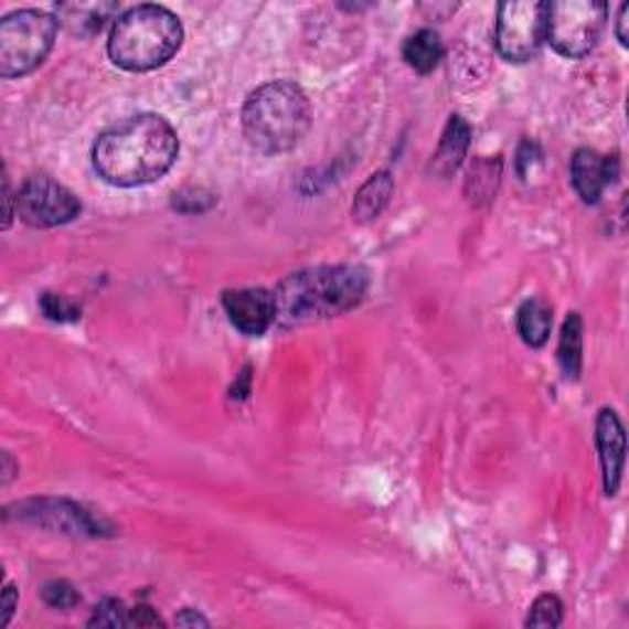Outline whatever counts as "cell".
<instances>
[{
    "label": "cell",
    "instance_id": "1",
    "mask_svg": "<svg viewBox=\"0 0 629 629\" xmlns=\"http://www.w3.org/2000/svg\"><path fill=\"white\" fill-rule=\"evenodd\" d=\"M180 153L175 128L158 114H138L96 138L94 170L114 188H140L168 175Z\"/></svg>",
    "mask_w": 629,
    "mask_h": 629
},
{
    "label": "cell",
    "instance_id": "2",
    "mask_svg": "<svg viewBox=\"0 0 629 629\" xmlns=\"http://www.w3.org/2000/svg\"><path fill=\"white\" fill-rule=\"evenodd\" d=\"M369 286H372V276L356 264L302 268L280 280L274 290L276 324L292 330L340 318L362 306Z\"/></svg>",
    "mask_w": 629,
    "mask_h": 629
},
{
    "label": "cell",
    "instance_id": "3",
    "mask_svg": "<svg viewBox=\"0 0 629 629\" xmlns=\"http://www.w3.org/2000/svg\"><path fill=\"white\" fill-rule=\"evenodd\" d=\"M312 121L308 94L296 82L278 79L248 94L242 126L248 143L266 156L288 153L306 138Z\"/></svg>",
    "mask_w": 629,
    "mask_h": 629
},
{
    "label": "cell",
    "instance_id": "4",
    "mask_svg": "<svg viewBox=\"0 0 629 629\" xmlns=\"http://www.w3.org/2000/svg\"><path fill=\"white\" fill-rule=\"evenodd\" d=\"M182 23L162 6H136L116 18L108 57L126 72H150L168 64L182 47Z\"/></svg>",
    "mask_w": 629,
    "mask_h": 629
},
{
    "label": "cell",
    "instance_id": "5",
    "mask_svg": "<svg viewBox=\"0 0 629 629\" xmlns=\"http://www.w3.org/2000/svg\"><path fill=\"white\" fill-rule=\"evenodd\" d=\"M57 18L45 10H15L0 23V77L18 79L35 72L57 40Z\"/></svg>",
    "mask_w": 629,
    "mask_h": 629
},
{
    "label": "cell",
    "instance_id": "6",
    "mask_svg": "<svg viewBox=\"0 0 629 629\" xmlns=\"http://www.w3.org/2000/svg\"><path fill=\"white\" fill-rule=\"evenodd\" d=\"M607 20V3L595 0H561L548 3L546 40L568 60H583L600 42Z\"/></svg>",
    "mask_w": 629,
    "mask_h": 629
},
{
    "label": "cell",
    "instance_id": "7",
    "mask_svg": "<svg viewBox=\"0 0 629 629\" xmlns=\"http://www.w3.org/2000/svg\"><path fill=\"white\" fill-rule=\"evenodd\" d=\"M548 3L522 0V3H502L497 8L494 42L507 62H529L536 57L546 42Z\"/></svg>",
    "mask_w": 629,
    "mask_h": 629
},
{
    "label": "cell",
    "instance_id": "8",
    "mask_svg": "<svg viewBox=\"0 0 629 629\" xmlns=\"http://www.w3.org/2000/svg\"><path fill=\"white\" fill-rule=\"evenodd\" d=\"M18 216L32 230H52L70 224L82 212L77 194L47 175H32L18 190Z\"/></svg>",
    "mask_w": 629,
    "mask_h": 629
},
{
    "label": "cell",
    "instance_id": "9",
    "mask_svg": "<svg viewBox=\"0 0 629 629\" xmlns=\"http://www.w3.org/2000/svg\"><path fill=\"white\" fill-rule=\"evenodd\" d=\"M226 318L238 332L248 338H262L276 324L274 290L266 288H236L222 296Z\"/></svg>",
    "mask_w": 629,
    "mask_h": 629
},
{
    "label": "cell",
    "instance_id": "10",
    "mask_svg": "<svg viewBox=\"0 0 629 629\" xmlns=\"http://www.w3.org/2000/svg\"><path fill=\"white\" fill-rule=\"evenodd\" d=\"M18 519H25L32 524H42L54 531H64V534H86L99 536L102 522L82 509L79 504H72L67 499H30V502L18 504Z\"/></svg>",
    "mask_w": 629,
    "mask_h": 629
},
{
    "label": "cell",
    "instance_id": "11",
    "mask_svg": "<svg viewBox=\"0 0 629 629\" xmlns=\"http://www.w3.org/2000/svg\"><path fill=\"white\" fill-rule=\"evenodd\" d=\"M620 175L617 156H603L593 148H580L571 160V180L585 204H598L603 192Z\"/></svg>",
    "mask_w": 629,
    "mask_h": 629
},
{
    "label": "cell",
    "instance_id": "12",
    "mask_svg": "<svg viewBox=\"0 0 629 629\" xmlns=\"http://www.w3.org/2000/svg\"><path fill=\"white\" fill-rule=\"evenodd\" d=\"M595 443H598V450H600L605 497H615L617 490H620V482H622L627 438H625L622 420L612 408H603L598 414V426H595Z\"/></svg>",
    "mask_w": 629,
    "mask_h": 629
},
{
    "label": "cell",
    "instance_id": "13",
    "mask_svg": "<svg viewBox=\"0 0 629 629\" xmlns=\"http://www.w3.org/2000/svg\"><path fill=\"white\" fill-rule=\"evenodd\" d=\"M470 124L465 121L462 116H450L448 124H446V131L440 136V143L438 150L433 153L430 160V172L438 178H450L455 172L460 170L462 160L468 158V148H470Z\"/></svg>",
    "mask_w": 629,
    "mask_h": 629
},
{
    "label": "cell",
    "instance_id": "14",
    "mask_svg": "<svg viewBox=\"0 0 629 629\" xmlns=\"http://www.w3.org/2000/svg\"><path fill=\"white\" fill-rule=\"evenodd\" d=\"M394 198V175L388 170H379L372 178H366L352 202V220L356 224L374 222L386 210V204Z\"/></svg>",
    "mask_w": 629,
    "mask_h": 629
},
{
    "label": "cell",
    "instance_id": "15",
    "mask_svg": "<svg viewBox=\"0 0 629 629\" xmlns=\"http://www.w3.org/2000/svg\"><path fill=\"white\" fill-rule=\"evenodd\" d=\"M118 13L116 3H62L57 6V23L74 35H96ZM121 15V13H118Z\"/></svg>",
    "mask_w": 629,
    "mask_h": 629
},
{
    "label": "cell",
    "instance_id": "16",
    "mask_svg": "<svg viewBox=\"0 0 629 629\" xmlns=\"http://www.w3.org/2000/svg\"><path fill=\"white\" fill-rule=\"evenodd\" d=\"M551 328H553V310L544 298H529L519 306L516 330L524 344L534 347V350L544 347L551 338Z\"/></svg>",
    "mask_w": 629,
    "mask_h": 629
},
{
    "label": "cell",
    "instance_id": "17",
    "mask_svg": "<svg viewBox=\"0 0 629 629\" xmlns=\"http://www.w3.org/2000/svg\"><path fill=\"white\" fill-rule=\"evenodd\" d=\"M401 54H404V60L411 70L418 74H430L440 64L446 47H443V40L436 30L423 28L404 42Z\"/></svg>",
    "mask_w": 629,
    "mask_h": 629
},
{
    "label": "cell",
    "instance_id": "18",
    "mask_svg": "<svg viewBox=\"0 0 629 629\" xmlns=\"http://www.w3.org/2000/svg\"><path fill=\"white\" fill-rule=\"evenodd\" d=\"M499 180H502V158H480L470 168V175L465 180V194L472 204H487L494 200Z\"/></svg>",
    "mask_w": 629,
    "mask_h": 629
},
{
    "label": "cell",
    "instance_id": "19",
    "mask_svg": "<svg viewBox=\"0 0 629 629\" xmlns=\"http://www.w3.org/2000/svg\"><path fill=\"white\" fill-rule=\"evenodd\" d=\"M558 362L563 374L568 379H580L583 372V318L580 312H571L563 322L561 340H558Z\"/></svg>",
    "mask_w": 629,
    "mask_h": 629
},
{
    "label": "cell",
    "instance_id": "20",
    "mask_svg": "<svg viewBox=\"0 0 629 629\" xmlns=\"http://www.w3.org/2000/svg\"><path fill=\"white\" fill-rule=\"evenodd\" d=\"M563 622V603L556 595H541L526 617V627H558Z\"/></svg>",
    "mask_w": 629,
    "mask_h": 629
},
{
    "label": "cell",
    "instance_id": "21",
    "mask_svg": "<svg viewBox=\"0 0 629 629\" xmlns=\"http://www.w3.org/2000/svg\"><path fill=\"white\" fill-rule=\"evenodd\" d=\"M40 308L45 312V318L54 322H77L82 318L79 306H74L72 300L57 296V292H42Z\"/></svg>",
    "mask_w": 629,
    "mask_h": 629
},
{
    "label": "cell",
    "instance_id": "22",
    "mask_svg": "<svg viewBox=\"0 0 629 629\" xmlns=\"http://www.w3.org/2000/svg\"><path fill=\"white\" fill-rule=\"evenodd\" d=\"M89 627H128V607L116 600L106 598L94 607V615L89 617Z\"/></svg>",
    "mask_w": 629,
    "mask_h": 629
},
{
    "label": "cell",
    "instance_id": "23",
    "mask_svg": "<svg viewBox=\"0 0 629 629\" xmlns=\"http://www.w3.org/2000/svg\"><path fill=\"white\" fill-rule=\"evenodd\" d=\"M42 600L54 607V610H72V607L79 605L82 595L67 580H52L42 588Z\"/></svg>",
    "mask_w": 629,
    "mask_h": 629
},
{
    "label": "cell",
    "instance_id": "24",
    "mask_svg": "<svg viewBox=\"0 0 629 629\" xmlns=\"http://www.w3.org/2000/svg\"><path fill=\"white\" fill-rule=\"evenodd\" d=\"M541 148L534 143V140H524L522 146H519V153H516V172L522 175L524 180H529L531 172L541 162Z\"/></svg>",
    "mask_w": 629,
    "mask_h": 629
},
{
    "label": "cell",
    "instance_id": "25",
    "mask_svg": "<svg viewBox=\"0 0 629 629\" xmlns=\"http://www.w3.org/2000/svg\"><path fill=\"white\" fill-rule=\"evenodd\" d=\"M166 622L160 620V615L150 610L148 605H138L128 610V627H162Z\"/></svg>",
    "mask_w": 629,
    "mask_h": 629
},
{
    "label": "cell",
    "instance_id": "26",
    "mask_svg": "<svg viewBox=\"0 0 629 629\" xmlns=\"http://www.w3.org/2000/svg\"><path fill=\"white\" fill-rule=\"evenodd\" d=\"M3 194H6V220H3V230H10V222H13L15 210L18 207V198H13V190H10V175L8 170L3 172Z\"/></svg>",
    "mask_w": 629,
    "mask_h": 629
},
{
    "label": "cell",
    "instance_id": "27",
    "mask_svg": "<svg viewBox=\"0 0 629 629\" xmlns=\"http://www.w3.org/2000/svg\"><path fill=\"white\" fill-rule=\"evenodd\" d=\"M15 605H18V590H15L13 583H8L6 590H3V625L6 627L10 625V620H13Z\"/></svg>",
    "mask_w": 629,
    "mask_h": 629
},
{
    "label": "cell",
    "instance_id": "28",
    "mask_svg": "<svg viewBox=\"0 0 629 629\" xmlns=\"http://www.w3.org/2000/svg\"><path fill=\"white\" fill-rule=\"evenodd\" d=\"M175 625H180V627H210V620L207 617H202L198 610H182L175 617Z\"/></svg>",
    "mask_w": 629,
    "mask_h": 629
},
{
    "label": "cell",
    "instance_id": "29",
    "mask_svg": "<svg viewBox=\"0 0 629 629\" xmlns=\"http://www.w3.org/2000/svg\"><path fill=\"white\" fill-rule=\"evenodd\" d=\"M627 15H629V6H620V13H617V28L615 35L620 40V45L627 47L629 45V35H627Z\"/></svg>",
    "mask_w": 629,
    "mask_h": 629
},
{
    "label": "cell",
    "instance_id": "30",
    "mask_svg": "<svg viewBox=\"0 0 629 629\" xmlns=\"http://www.w3.org/2000/svg\"><path fill=\"white\" fill-rule=\"evenodd\" d=\"M13 475H15L13 458H10V452H3V484L6 487L10 484V480H13Z\"/></svg>",
    "mask_w": 629,
    "mask_h": 629
}]
</instances>
